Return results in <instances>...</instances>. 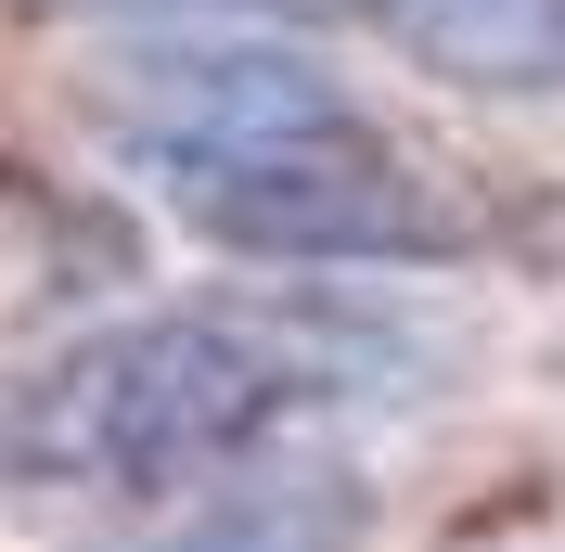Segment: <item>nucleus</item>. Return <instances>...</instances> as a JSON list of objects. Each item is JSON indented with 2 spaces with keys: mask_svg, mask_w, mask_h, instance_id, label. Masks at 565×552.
<instances>
[{
  "mask_svg": "<svg viewBox=\"0 0 565 552\" xmlns=\"http://www.w3.org/2000/svg\"><path fill=\"white\" fill-rule=\"evenodd\" d=\"M437 335L386 296H180L0 373V501L180 488L360 399H412Z\"/></svg>",
  "mask_w": 565,
  "mask_h": 552,
  "instance_id": "f257e3e1",
  "label": "nucleus"
},
{
  "mask_svg": "<svg viewBox=\"0 0 565 552\" xmlns=\"http://www.w3.org/2000/svg\"><path fill=\"white\" fill-rule=\"evenodd\" d=\"M168 206L232 257H296V270H386V257H450L462 244V206L373 116L282 141V155H245V168H180Z\"/></svg>",
  "mask_w": 565,
  "mask_h": 552,
  "instance_id": "f03ea898",
  "label": "nucleus"
},
{
  "mask_svg": "<svg viewBox=\"0 0 565 552\" xmlns=\"http://www.w3.org/2000/svg\"><path fill=\"white\" fill-rule=\"evenodd\" d=\"M321 129H360L348 77H321L309 52H270V39H180V52H141L116 77V141L154 180L245 168V155H282Z\"/></svg>",
  "mask_w": 565,
  "mask_h": 552,
  "instance_id": "7ed1b4c3",
  "label": "nucleus"
},
{
  "mask_svg": "<svg viewBox=\"0 0 565 552\" xmlns=\"http://www.w3.org/2000/svg\"><path fill=\"white\" fill-rule=\"evenodd\" d=\"M386 39L450 91H501V104L565 91V0H386Z\"/></svg>",
  "mask_w": 565,
  "mask_h": 552,
  "instance_id": "20e7f679",
  "label": "nucleus"
},
{
  "mask_svg": "<svg viewBox=\"0 0 565 552\" xmlns=\"http://www.w3.org/2000/svg\"><path fill=\"white\" fill-rule=\"evenodd\" d=\"M129 552H360V488L348 476H270V488H232L206 514L129 540Z\"/></svg>",
  "mask_w": 565,
  "mask_h": 552,
  "instance_id": "39448f33",
  "label": "nucleus"
},
{
  "mask_svg": "<svg viewBox=\"0 0 565 552\" xmlns=\"http://www.w3.org/2000/svg\"><path fill=\"white\" fill-rule=\"evenodd\" d=\"M296 13H348V0H296ZM360 13H386V0H360Z\"/></svg>",
  "mask_w": 565,
  "mask_h": 552,
  "instance_id": "423d86ee",
  "label": "nucleus"
}]
</instances>
